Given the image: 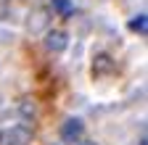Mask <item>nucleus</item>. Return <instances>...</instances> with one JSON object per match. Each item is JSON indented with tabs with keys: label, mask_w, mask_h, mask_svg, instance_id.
Masks as SVG:
<instances>
[{
	"label": "nucleus",
	"mask_w": 148,
	"mask_h": 145,
	"mask_svg": "<svg viewBox=\"0 0 148 145\" xmlns=\"http://www.w3.org/2000/svg\"><path fill=\"white\" fill-rule=\"evenodd\" d=\"M116 74V63L108 53H98L92 58V79H106V77H114Z\"/></svg>",
	"instance_id": "nucleus-1"
},
{
	"label": "nucleus",
	"mask_w": 148,
	"mask_h": 145,
	"mask_svg": "<svg viewBox=\"0 0 148 145\" xmlns=\"http://www.w3.org/2000/svg\"><path fill=\"white\" fill-rule=\"evenodd\" d=\"M82 132H85V124H82V119L71 116V119H66V121L61 124V142H69V145L79 142Z\"/></svg>",
	"instance_id": "nucleus-2"
},
{
	"label": "nucleus",
	"mask_w": 148,
	"mask_h": 145,
	"mask_svg": "<svg viewBox=\"0 0 148 145\" xmlns=\"http://www.w3.org/2000/svg\"><path fill=\"white\" fill-rule=\"evenodd\" d=\"M32 140V132L27 127H11V129L0 132V145H27Z\"/></svg>",
	"instance_id": "nucleus-3"
},
{
	"label": "nucleus",
	"mask_w": 148,
	"mask_h": 145,
	"mask_svg": "<svg viewBox=\"0 0 148 145\" xmlns=\"http://www.w3.org/2000/svg\"><path fill=\"white\" fill-rule=\"evenodd\" d=\"M48 24H50V11L48 8H34L32 13H29V19H27V29L32 32V34H37V32H45L48 29Z\"/></svg>",
	"instance_id": "nucleus-4"
},
{
	"label": "nucleus",
	"mask_w": 148,
	"mask_h": 145,
	"mask_svg": "<svg viewBox=\"0 0 148 145\" xmlns=\"http://www.w3.org/2000/svg\"><path fill=\"white\" fill-rule=\"evenodd\" d=\"M69 45V34L61 32V29H48L45 32V48L50 53H64Z\"/></svg>",
	"instance_id": "nucleus-5"
},
{
	"label": "nucleus",
	"mask_w": 148,
	"mask_h": 145,
	"mask_svg": "<svg viewBox=\"0 0 148 145\" xmlns=\"http://www.w3.org/2000/svg\"><path fill=\"white\" fill-rule=\"evenodd\" d=\"M130 29L138 32V34H145L148 32V19H145V13H138L132 21H130Z\"/></svg>",
	"instance_id": "nucleus-6"
},
{
	"label": "nucleus",
	"mask_w": 148,
	"mask_h": 145,
	"mask_svg": "<svg viewBox=\"0 0 148 145\" xmlns=\"http://www.w3.org/2000/svg\"><path fill=\"white\" fill-rule=\"evenodd\" d=\"M50 3H53V11L61 13L64 19H69V16H71V3H69V0H50Z\"/></svg>",
	"instance_id": "nucleus-7"
},
{
	"label": "nucleus",
	"mask_w": 148,
	"mask_h": 145,
	"mask_svg": "<svg viewBox=\"0 0 148 145\" xmlns=\"http://www.w3.org/2000/svg\"><path fill=\"white\" fill-rule=\"evenodd\" d=\"M77 145H98V142H92V140H82V142H77Z\"/></svg>",
	"instance_id": "nucleus-8"
},
{
	"label": "nucleus",
	"mask_w": 148,
	"mask_h": 145,
	"mask_svg": "<svg viewBox=\"0 0 148 145\" xmlns=\"http://www.w3.org/2000/svg\"><path fill=\"white\" fill-rule=\"evenodd\" d=\"M145 142H148V140H145V137H143V140H140V142H138V145H145Z\"/></svg>",
	"instance_id": "nucleus-9"
}]
</instances>
